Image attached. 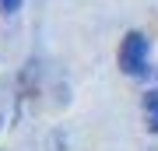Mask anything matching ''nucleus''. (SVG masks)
Returning a JSON list of instances; mask_svg holds the SVG:
<instances>
[{
    "label": "nucleus",
    "instance_id": "nucleus-1",
    "mask_svg": "<svg viewBox=\"0 0 158 151\" xmlns=\"http://www.w3.org/2000/svg\"><path fill=\"white\" fill-rule=\"evenodd\" d=\"M119 67L134 78H144L148 74V39L141 32H130L123 46H119Z\"/></svg>",
    "mask_w": 158,
    "mask_h": 151
},
{
    "label": "nucleus",
    "instance_id": "nucleus-3",
    "mask_svg": "<svg viewBox=\"0 0 158 151\" xmlns=\"http://www.w3.org/2000/svg\"><path fill=\"white\" fill-rule=\"evenodd\" d=\"M21 4H25V0H0V11H4V14H14V11H21Z\"/></svg>",
    "mask_w": 158,
    "mask_h": 151
},
{
    "label": "nucleus",
    "instance_id": "nucleus-2",
    "mask_svg": "<svg viewBox=\"0 0 158 151\" xmlns=\"http://www.w3.org/2000/svg\"><path fill=\"white\" fill-rule=\"evenodd\" d=\"M144 112H148V130L158 134V88L144 95Z\"/></svg>",
    "mask_w": 158,
    "mask_h": 151
}]
</instances>
